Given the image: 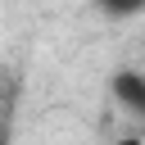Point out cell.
I'll return each instance as SVG.
<instances>
[{"instance_id":"cell-2","label":"cell","mask_w":145,"mask_h":145,"mask_svg":"<svg viewBox=\"0 0 145 145\" xmlns=\"http://www.w3.org/2000/svg\"><path fill=\"white\" fill-rule=\"evenodd\" d=\"M118 145H145V140H140V136H122Z\"/></svg>"},{"instance_id":"cell-1","label":"cell","mask_w":145,"mask_h":145,"mask_svg":"<svg viewBox=\"0 0 145 145\" xmlns=\"http://www.w3.org/2000/svg\"><path fill=\"white\" fill-rule=\"evenodd\" d=\"M109 91H113V100H118L122 109H131L136 118H145V72H131V68H122V72H113Z\"/></svg>"}]
</instances>
